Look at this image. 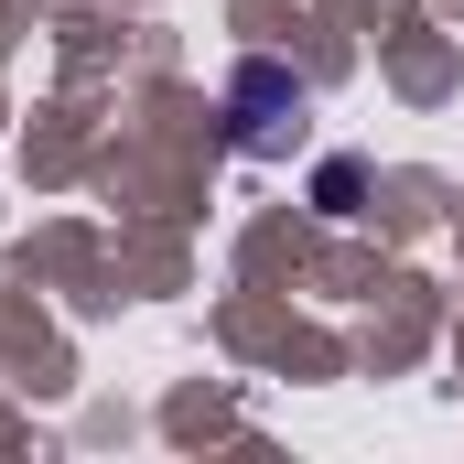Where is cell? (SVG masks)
Returning <instances> with one entry per match:
<instances>
[{
  "instance_id": "6da1fadb",
  "label": "cell",
  "mask_w": 464,
  "mask_h": 464,
  "mask_svg": "<svg viewBox=\"0 0 464 464\" xmlns=\"http://www.w3.org/2000/svg\"><path fill=\"white\" fill-rule=\"evenodd\" d=\"M227 109H237V140H248V151H292V140H303V87H292L281 65H237Z\"/></svg>"
}]
</instances>
